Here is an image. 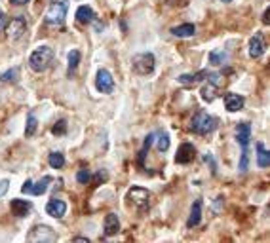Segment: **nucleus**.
Listing matches in <instances>:
<instances>
[{
	"instance_id": "6",
	"label": "nucleus",
	"mask_w": 270,
	"mask_h": 243,
	"mask_svg": "<svg viewBox=\"0 0 270 243\" xmlns=\"http://www.w3.org/2000/svg\"><path fill=\"white\" fill-rule=\"evenodd\" d=\"M29 241H40V243H50L57 239V234L53 232L50 226L46 224H36L31 228V232L27 235Z\"/></svg>"
},
{
	"instance_id": "2",
	"label": "nucleus",
	"mask_w": 270,
	"mask_h": 243,
	"mask_svg": "<svg viewBox=\"0 0 270 243\" xmlns=\"http://www.w3.org/2000/svg\"><path fill=\"white\" fill-rule=\"evenodd\" d=\"M67 12H69V2L67 0H53L52 4L48 6V10H46V16H44L46 25L63 27L65 18H67Z\"/></svg>"
},
{
	"instance_id": "17",
	"label": "nucleus",
	"mask_w": 270,
	"mask_h": 243,
	"mask_svg": "<svg viewBox=\"0 0 270 243\" xmlns=\"http://www.w3.org/2000/svg\"><path fill=\"white\" fill-rule=\"evenodd\" d=\"M262 53H264L262 38H261V35H255L251 40H249V55H251L253 59H259Z\"/></svg>"
},
{
	"instance_id": "15",
	"label": "nucleus",
	"mask_w": 270,
	"mask_h": 243,
	"mask_svg": "<svg viewBox=\"0 0 270 243\" xmlns=\"http://www.w3.org/2000/svg\"><path fill=\"white\" fill-rule=\"evenodd\" d=\"M202 220V200H196L192 203V209H191V217L187 220V228H194V226H198Z\"/></svg>"
},
{
	"instance_id": "1",
	"label": "nucleus",
	"mask_w": 270,
	"mask_h": 243,
	"mask_svg": "<svg viewBox=\"0 0 270 243\" xmlns=\"http://www.w3.org/2000/svg\"><path fill=\"white\" fill-rule=\"evenodd\" d=\"M53 57H55V52H53L50 46H40L36 48L35 52L31 53L29 57V67L35 70V72H44L52 67Z\"/></svg>"
},
{
	"instance_id": "29",
	"label": "nucleus",
	"mask_w": 270,
	"mask_h": 243,
	"mask_svg": "<svg viewBox=\"0 0 270 243\" xmlns=\"http://www.w3.org/2000/svg\"><path fill=\"white\" fill-rule=\"evenodd\" d=\"M18 76H19V69L18 67H14V69L2 72V74H0V80H2V82H16Z\"/></svg>"
},
{
	"instance_id": "25",
	"label": "nucleus",
	"mask_w": 270,
	"mask_h": 243,
	"mask_svg": "<svg viewBox=\"0 0 270 243\" xmlns=\"http://www.w3.org/2000/svg\"><path fill=\"white\" fill-rule=\"evenodd\" d=\"M36 128H38V120H36V116L35 114H29V116H27V126H25V137H33Z\"/></svg>"
},
{
	"instance_id": "11",
	"label": "nucleus",
	"mask_w": 270,
	"mask_h": 243,
	"mask_svg": "<svg viewBox=\"0 0 270 243\" xmlns=\"http://www.w3.org/2000/svg\"><path fill=\"white\" fill-rule=\"evenodd\" d=\"M249 139H251V124L240 122L238 128H236V141L242 145V148H247Z\"/></svg>"
},
{
	"instance_id": "27",
	"label": "nucleus",
	"mask_w": 270,
	"mask_h": 243,
	"mask_svg": "<svg viewBox=\"0 0 270 243\" xmlns=\"http://www.w3.org/2000/svg\"><path fill=\"white\" fill-rule=\"evenodd\" d=\"M80 63V52H76V50H72V52L69 53V76L76 70V67H78Z\"/></svg>"
},
{
	"instance_id": "35",
	"label": "nucleus",
	"mask_w": 270,
	"mask_h": 243,
	"mask_svg": "<svg viewBox=\"0 0 270 243\" xmlns=\"http://www.w3.org/2000/svg\"><path fill=\"white\" fill-rule=\"evenodd\" d=\"M8 188H10V181L8 179H2V181H0V198L8 192Z\"/></svg>"
},
{
	"instance_id": "9",
	"label": "nucleus",
	"mask_w": 270,
	"mask_h": 243,
	"mask_svg": "<svg viewBox=\"0 0 270 243\" xmlns=\"http://www.w3.org/2000/svg\"><path fill=\"white\" fill-rule=\"evenodd\" d=\"M194 158H196V148L191 143H183L181 147L177 148V154H175V162L177 164H191Z\"/></svg>"
},
{
	"instance_id": "16",
	"label": "nucleus",
	"mask_w": 270,
	"mask_h": 243,
	"mask_svg": "<svg viewBox=\"0 0 270 243\" xmlns=\"http://www.w3.org/2000/svg\"><path fill=\"white\" fill-rule=\"evenodd\" d=\"M208 76V70H198V72H194V74H181L179 76V84L181 86H194V84H198L202 78H206Z\"/></svg>"
},
{
	"instance_id": "18",
	"label": "nucleus",
	"mask_w": 270,
	"mask_h": 243,
	"mask_svg": "<svg viewBox=\"0 0 270 243\" xmlns=\"http://www.w3.org/2000/svg\"><path fill=\"white\" fill-rule=\"evenodd\" d=\"M194 33H196V27L192 23H183V25H177L171 29V35L177 38H189V36H194Z\"/></svg>"
},
{
	"instance_id": "23",
	"label": "nucleus",
	"mask_w": 270,
	"mask_h": 243,
	"mask_svg": "<svg viewBox=\"0 0 270 243\" xmlns=\"http://www.w3.org/2000/svg\"><path fill=\"white\" fill-rule=\"evenodd\" d=\"M228 59V53L225 50H213L209 53V63L211 65H223Z\"/></svg>"
},
{
	"instance_id": "3",
	"label": "nucleus",
	"mask_w": 270,
	"mask_h": 243,
	"mask_svg": "<svg viewBox=\"0 0 270 243\" xmlns=\"http://www.w3.org/2000/svg\"><path fill=\"white\" fill-rule=\"evenodd\" d=\"M217 130V118L209 116L208 112H198L191 120V131L196 135H209Z\"/></svg>"
},
{
	"instance_id": "5",
	"label": "nucleus",
	"mask_w": 270,
	"mask_h": 243,
	"mask_svg": "<svg viewBox=\"0 0 270 243\" xmlns=\"http://www.w3.org/2000/svg\"><path fill=\"white\" fill-rule=\"evenodd\" d=\"M154 65H156V59H154V55L150 52L137 53V55L131 59V67H133V70H135L137 74H141V76L150 74V72L154 70Z\"/></svg>"
},
{
	"instance_id": "31",
	"label": "nucleus",
	"mask_w": 270,
	"mask_h": 243,
	"mask_svg": "<svg viewBox=\"0 0 270 243\" xmlns=\"http://www.w3.org/2000/svg\"><path fill=\"white\" fill-rule=\"evenodd\" d=\"M247 167H249V156H247V148H244L242 150V158H240V171L245 173Z\"/></svg>"
},
{
	"instance_id": "39",
	"label": "nucleus",
	"mask_w": 270,
	"mask_h": 243,
	"mask_svg": "<svg viewBox=\"0 0 270 243\" xmlns=\"http://www.w3.org/2000/svg\"><path fill=\"white\" fill-rule=\"evenodd\" d=\"M72 241H84V243H89V239H87V237H84V235H78V237H74Z\"/></svg>"
},
{
	"instance_id": "24",
	"label": "nucleus",
	"mask_w": 270,
	"mask_h": 243,
	"mask_svg": "<svg viewBox=\"0 0 270 243\" xmlns=\"http://www.w3.org/2000/svg\"><path fill=\"white\" fill-rule=\"evenodd\" d=\"M48 164H50L52 169H61L63 165H65V156H63L61 152H52L48 156Z\"/></svg>"
},
{
	"instance_id": "26",
	"label": "nucleus",
	"mask_w": 270,
	"mask_h": 243,
	"mask_svg": "<svg viewBox=\"0 0 270 243\" xmlns=\"http://www.w3.org/2000/svg\"><path fill=\"white\" fill-rule=\"evenodd\" d=\"M156 148L160 150V152H166L167 148H169V135H167L166 131H160V133H158Z\"/></svg>"
},
{
	"instance_id": "28",
	"label": "nucleus",
	"mask_w": 270,
	"mask_h": 243,
	"mask_svg": "<svg viewBox=\"0 0 270 243\" xmlns=\"http://www.w3.org/2000/svg\"><path fill=\"white\" fill-rule=\"evenodd\" d=\"M154 135H156V133H150V135H147L145 145H143V148H141V152H139V164H143V160H145V156H147L148 148H150V145L154 143Z\"/></svg>"
},
{
	"instance_id": "33",
	"label": "nucleus",
	"mask_w": 270,
	"mask_h": 243,
	"mask_svg": "<svg viewBox=\"0 0 270 243\" xmlns=\"http://www.w3.org/2000/svg\"><path fill=\"white\" fill-rule=\"evenodd\" d=\"M204 162L211 165V173H213V175L217 173V164H215V160H213V156H211L209 152H208V154H204Z\"/></svg>"
},
{
	"instance_id": "12",
	"label": "nucleus",
	"mask_w": 270,
	"mask_h": 243,
	"mask_svg": "<svg viewBox=\"0 0 270 243\" xmlns=\"http://www.w3.org/2000/svg\"><path fill=\"white\" fill-rule=\"evenodd\" d=\"M245 104V99L238 93H225V106H227L228 112H238L242 110Z\"/></svg>"
},
{
	"instance_id": "14",
	"label": "nucleus",
	"mask_w": 270,
	"mask_h": 243,
	"mask_svg": "<svg viewBox=\"0 0 270 243\" xmlns=\"http://www.w3.org/2000/svg\"><path fill=\"white\" fill-rule=\"evenodd\" d=\"M120 232V218L118 215H114V213H109L107 217H105V234L107 235H114Z\"/></svg>"
},
{
	"instance_id": "7",
	"label": "nucleus",
	"mask_w": 270,
	"mask_h": 243,
	"mask_svg": "<svg viewBox=\"0 0 270 243\" xmlns=\"http://www.w3.org/2000/svg\"><path fill=\"white\" fill-rule=\"evenodd\" d=\"M6 31H8V36L12 38V40H18V38H21V36L25 35V31H27L25 18H23V16H18V18L10 19Z\"/></svg>"
},
{
	"instance_id": "22",
	"label": "nucleus",
	"mask_w": 270,
	"mask_h": 243,
	"mask_svg": "<svg viewBox=\"0 0 270 243\" xmlns=\"http://www.w3.org/2000/svg\"><path fill=\"white\" fill-rule=\"evenodd\" d=\"M270 164V154H268V150L264 148V145L262 143H257V165L259 167H268Z\"/></svg>"
},
{
	"instance_id": "37",
	"label": "nucleus",
	"mask_w": 270,
	"mask_h": 243,
	"mask_svg": "<svg viewBox=\"0 0 270 243\" xmlns=\"http://www.w3.org/2000/svg\"><path fill=\"white\" fill-rule=\"evenodd\" d=\"M105 179H107V173H101V171H99V173L96 175V182H101V181H105Z\"/></svg>"
},
{
	"instance_id": "20",
	"label": "nucleus",
	"mask_w": 270,
	"mask_h": 243,
	"mask_svg": "<svg viewBox=\"0 0 270 243\" xmlns=\"http://www.w3.org/2000/svg\"><path fill=\"white\" fill-rule=\"evenodd\" d=\"M217 91H219L217 84H213V82H209L208 80V84L202 86V99H204L206 103H211V101L217 97Z\"/></svg>"
},
{
	"instance_id": "21",
	"label": "nucleus",
	"mask_w": 270,
	"mask_h": 243,
	"mask_svg": "<svg viewBox=\"0 0 270 243\" xmlns=\"http://www.w3.org/2000/svg\"><path fill=\"white\" fill-rule=\"evenodd\" d=\"M94 19H96V14H94V10L89 6H80L76 10V21L78 23H92Z\"/></svg>"
},
{
	"instance_id": "8",
	"label": "nucleus",
	"mask_w": 270,
	"mask_h": 243,
	"mask_svg": "<svg viewBox=\"0 0 270 243\" xmlns=\"http://www.w3.org/2000/svg\"><path fill=\"white\" fill-rule=\"evenodd\" d=\"M96 87L101 91V93H113V89H114L113 74L105 69L99 70V72H97V78H96Z\"/></svg>"
},
{
	"instance_id": "41",
	"label": "nucleus",
	"mask_w": 270,
	"mask_h": 243,
	"mask_svg": "<svg viewBox=\"0 0 270 243\" xmlns=\"http://www.w3.org/2000/svg\"><path fill=\"white\" fill-rule=\"evenodd\" d=\"M221 2H232V0H221Z\"/></svg>"
},
{
	"instance_id": "13",
	"label": "nucleus",
	"mask_w": 270,
	"mask_h": 243,
	"mask_svg": "<svg viewBox=\"0 0 270 243\" xmlns=\"http://www.w3.org/2000/svg\"><path fill=\"white\" fill-rule=\"evenodd\" d=\"M10 209H12V213L16 217H27L29 211L33 209V205H31V201L27 200H12L10 201Z\"/></svg>"
},
{
	"instance_id": "36",
	"label": "nucleus",
	"mask_w": 270,
	"mask_h": 243,
	"mask_svg": "<svg viewBox=\"0 0 270 243\" xmlns=\"http://www.w3.org/2000/svg\"><path fill=\"white\" fill-rule=\"evenodd\" d=\"M270 21V8L264 10V14H262V23H268Z\"/></svg>"
},
{
	"instance_id": "34",
	"label": "nucleus",
	"mask_w": 270,
	"mask_h": 243,
	"mask_svg": "<svg viewBox=\"0 0 270 243\" xmlns=\"http://www.w3.org/2000/svg\"><path fill=\"white\" fill-rule=\"evenodd\" d=\"M8 21H10V18H6V14L0 10V33H2V31H6V27H8Z\"/></svg>"
},
{
	"instance_id": "38",
	"label": "nucleus",
	"mask_w": 270,
	"mask_h": 243,
	"mask_svg": "<svg viewBox=\"0 0 270 243\" xmlns=\"http://www.w3.org/2000/svg\"><path fill=\"white\" fill-rule=\"evenodd\" d=\"M12 4H16V6H23V4H27V2H31V0H10Z\"/></svg>"
},
{
	"instance_id": "30",
	"label": "nucleus",
	"mask_w": 270,
	"mask_h": 243,
	"mask_svg": "<svg viewBox=\"0 0 270 243\" xmlns=\"http://www.w3.org/2000/svg\"><path fill=\"white\" fill-rule=\"evenodd\" d=\"M52 133L53 135H65V133H67V122L65 120L57 122V124L52 128Z\"/></svg>"
},
{
	"instance_id": "32",
	"label": "nucleus",
	"mask_w": 270,
	"mask_h": 243,
	"mask_svg": "<svg viewBox=\"0 0 270 243\" xmlns=\"http://www.w3.org/2000/svg\"><path fill=\"white\" fill-rule=\"evenodd\" d=\"M89 179H92V175H89V171H87V169H80L78 173H76V181H78L80 184H87V182H89Z\"/></svg>"
},
{
	"instance_id": "40",
	"label": "nucleus",
	"mask_w": 270,
	"mask_h": 243,
	"mask_svg": "<svg viewBox=\"0 0 270 243\" xmlns=\"http://www.w3.org/2000/svg\"><path fill=\"white\" fill-rule=\"evenodd\" d=\"M167 4H177V0H167Z\"/></svg>"
},
{
	"instance_id": "19",
	"label": "nucleus",
	"mask_w": 270,
	"mask_h": 243,
	"mask_svg": "<svg viewBox=\"0 0 270 243\" xmlns=\"http://www.w3.org/2000/svg\"><path fill=\"white\" fill-rule=\"evenodd\" d=\"M52 182V177H42L38 182H31V188H29V194H33V196H42L44 192L48 190V184Z\"/></svg>"
},
{
	"instance_id": "4",
	"label": "nucleus",
	"mask_w": 270,
	"mask_h": 243,
	"mask_svg": "<svg viewBox=\"0 0 270 243\" xmlns=\"http://www.w3.org/2000/svg\"><path fill=\"white\" fill-rule=\"evenodd\" d=\"M126 200H128V205L133 207L135 211H147L148 209V203H150V192L147 188H141V186H133L128 190L126 194Z\"/></svg>"
},
{
	"instance_id": "10",
	"label": "nucleus",
	"mask_w": 270,
	"mask_h": 243,
	"mask_svg": "<svg viewBox=\"0 0 270 243\" xmlns=\"http://www.w3.org/2000/svg\"><path fill=\"white\" fill-rule=\"evenodd\" d=\"M46 213L53 218H63L65 217V213H67V203L63 200H50L46 203Z\"/></svg>"
}]
</instances>
